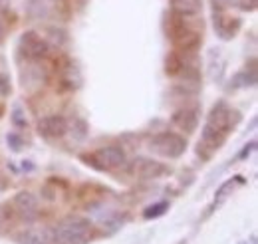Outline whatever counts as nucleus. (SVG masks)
<instances>
[{
	"instance_id": "nucleus-1",
	"label": "nucleus",
	"mask_w": 258,
	"mask_h": 244,
	"mask_svg": "<svg viewBox=\"0 0 258 244\" xmlns=\"http://www.w3.org/2000/svg\"><path fill=\"white\" fill-rule=\"evenodd\" d=\"M52 236L54 244H86L94 238V228L88 218L72 214L52 228Z\"/></svg>"
},
{
	"instance_id": "nucleus-2",
	"label": "nucleus",
	"mask_w": 258,
	"mask_h": 244,
	"mask_svg": "<svg viewBox=\"0 0 258 244\" xmlns=\"http://www.w3.org/2000/svg\"><path fill=\"white\" fill-rule=\"evenodd\" d=\"M149 149L165 159H179L187 149V139L179 133L163 131L149 139Z\"/></svg>"
},
{
	"instance_id": "nucleus-3",
	"label": "nucleus",
	"mask_w": 258,
	"mask_h": 244,
	"mask_svg": "<svg viewBox=\"0 0 258 244\" xmlns=\"http://www.w3.org/2000/svg\"><path fill=\"white\" fill-rule=\"evenodd\" d=\"M82 161L92 163V167H96L99 171H109V169H119L127 163V155L121 147H101L92 155H82Z\"/></svg>"
},
{
	"instance_id": "nucleus-4",
	"label": "nucleus",
	"mask_w": 258,
	"mask_h": 244,
	"mask_svg": "<svg viewBox=\"0 0 258 244\" xmlns=\"http://www.w3.org/2000/svg\"><path fill=\"white\" fill-rule=\"evenodd\" d=\"M240 121V113L236 109H230L225 101H217L209 113V119H207V125L215 127L217 131L221 133H228L230 129H234Z\"/></svg>"
},
{
	"instance_id": "nucleus-5",
	"label": "nucleus",
	"mask_w": 258,
	"mask_h": 244,
	"mask_svg": "<svg viewBox=\"0 0 258 244\" xmlns=\"http://www.w3.org/2000/svg\"><path fill=\"white\" fill-rule=\"evenodd\" d=\"M50 46L46 44L44 36H40L38 32L28 30L20 36V42H18V52L26 58V60H42L46 54H48Z\"/></svg>"
},
{
	"instance_id": "nucleus-6",
	"label": "nucleus",
	"mask_w": 258,
	"mask_h": 244,
	"mask_svg": "<svg viewBox=\"0 0 258 244\" xmlns=\"http://www.w3.org/2000/svg\"><path fill=\"white\" fill-rule=\"evenodd\" d=\"M226 141V135L217 131L215 127L211 125H205L203 127V133H201V141L197 143V155L205 161H209L215 153L223 147V143Z\"/></svg>"
},
{
	"instance_id": "nucleus-7",
	"label": "nucleus",
	"mask_w": 258,
	"mask_h": 244,
	"mask_svg": "<svg viewBox=\"0 0 258 244\" xmlns=\"http://www.w3.org/2000/svg\"><path fill=\"white\" fill-rule=\"evenodd\" d=\"M131 175H135L137 179H143V181H151V179H159L163 175H167V167L159 161H153L147 157H137L131 165Z\"/></svg>"
},
{
	"instance_id": "nucleus-8",
	"label": "nucleus",
	"mask_w": 258,
	"mask_h": 244,
	"mask_svg": "<svg viewBox=\"0 0 258 244\" xmlns=\"http://www.w3.org/2000/svg\"><path fill=\"white\" fill-rule=\"evenodd\" d=\"M38 133L48 139H60L68 133V121L64 115H58V113L46 115L38 121Z\"/></svg>"
},
{
	"instance_id": "nucleus-9",
	"label": "nucleus",
	"mask_w": 258,
	"mask_h": 244,
	"mask_svg": "<svg viewBox=\"0 0 258 244\" xmlns=\"http://www.w3.org/2000/svg\"><path fill=\"white\" fill-rule=\"evenodd\" d=\"M16 244H54L52 236V228L48 226H30V228H22L16 236Z\"/></svg>"
},
{
	"instance_id": "nucleus-10",
	"label": "nucleus",
	"mask_w": 258,
	"mask_h": 244,
	"mask_svg": "<svg viewBox=\"0 0 258 244\" xmlns=\"http://www.w3.org/2000/svg\"><path fill=\"white\" fill-rule=\"evenodd\" d=\"M171 121H173L175 127H179L183 133H193L195 129L199 127V111L195 107H183V109L173 113Z\"/></svg>"
},
{
	"instance_id": "nucleus-11",
	"label": "nucleus",
	"mask_w": 258,
	"mask_h": 244,
	"mask_svg": "<svg viewBox=\"0 0 258 244\" xmlns=\"http://www.w3.org/2000/svg\"><path fill=\"white\" fill-rule=\"evenodd\" d=\"M215 30L223 40H230L236 32L240 30V20L238 18H230L225 16L223 12H215Z\"/></svg>"
},
{
	"instance_id": "nucleus-12",
	"label": "nucleus",
	"mask_w": 258,
	"mask_h": 244,
	"mask_svg": "<svg viewBox=\"0 0 258 244\" xmlns=\"http://www.w3.org/2000/svg\"><path fill=\"white\" fill-rule=\"evenodd\" d=\"M14 207L18 209V213L22 214L24 218H34L36 211H38V199L28 191H20L14 197Z\"/></svg>"
},
{
	"instance_id": "nucleus-13",
	"label": "nucleus",
	"mask_w": 258,
	"mask_h": 244,
	"mask_svg": "<svg viewBox=\"0 0 258 244\" xmlns=\"http://www.w3.org/2000/svg\"><path fill=\"white\" fill-rule=\"evenodd\" d=\"M54 0H28L26 2V16L30 20H46L52 14Z\"/></svg>"
},
{
	"instance_id": "nucleus-14",
	"label": "nucleus",
	"mask_w": 258,
	"mask_h": 244,
	"mask_svg": "<svg viewBox=\"0 0 258 244\" xmlns=\"http://www.w3.org/2000/svg\"><path fill=\"white\" fill-rule=\"evenodd\" d=\"M173 42H175V46H177L183 54H189V52H195V50L199 48L201 38H199V34H195V32H191L189 28H187L183 34H179Z\"/></svg>"
},
{
	"instance_id": "nucleus-15",
	"label": "nucleus",
	"mask_w": 258,
	"mask_h": 244,
	"mask_svg": "<svg viewBox=\"0 0 258 244\" xmlns=\"http://www.w3.org/2000/svg\"><path fill=\"white\" fill-rule=\"evenodd\" d=\"M173 4V12L179 14V16H195L201 12L203 8V2L201 0H171Z\"/></svg>"
},
{
	"instance_id": "nucleus-16",
	"label": "nucleus",
	"mask_w": 258,
	"mask_h": 244,
	"mask_svg": "<svg viewBox=\"0 0 258 244\" xmlns=\"http://www.w3.org/2000/svg\"><path fill=\"white\" fill-rule=\"evenodd\" d=\"M244 183H246V181H244V177H240V175H236V177L225 181V183L219 187V191H217V199H215V205H213V207L223 205L226 199H228V195H232L236 187H242Z\"/></svg>"
},
{
	"instance_id": "nucleus-17",
	"label": "nucleus",
	"mask_w": 258,
	"mask_h": 244,
	"mask_svg": "<svg viewBox=\"0 0 258 244\" xmlns=\"http://www.w3.org/2000/svg\"><path fill=\"white\" fill-rule=\"evenodd\" d=\"M68 131L74 137V141H84L90 133V127L82 117H72V121L68 123Z\"/></svg>"
},
{
	"instance_id": "nucleus-18",
	"label": "nucleus",
	"mask_w": 258,
	"mask_h": 244,
	"mask_svg": "<svg viewBox=\"0 0 258 244\" xmlns=\"http://www.w3.org/2000/svg\"><path fill=\"white\" fill-rule=\"evenodd\" d=\"M183 66H185V62L181 58V54H179V52H171V54L167 56V60H165V72H167V76L175 78V76L181 74Z\"/></svg>"
},
{
	"instance_id": "nucleus-19",
	"label": "nucleus",
	"mask_w": 258,
	"mask_h": 244,
	"mask_svg": "<svg viewBox=\"0 0 258 244\" xmlns=\"http://www.w3.org/2000/svg\"><path fill=\"white\" fill-rule=\"evenodd\" d=\"M66 38H68V34H66L64 28H58V26H50V28H46V44L50 46V44H54V46H64L66 44Z\"/></svg>"
},
{
	"instance_id": "nucleus-20",
	"label": "nucleus",
	"mask_w": 258,
	"mask_h": 244,
	"mask_svg": "<svg viewBox=\"0 0 258 244\" xmlns=\"http://www.w3.org/2000/svg\"><path fill=\"white\" fill-rule=\"evenodd\" d=\"M167 209H169V203H167V201L155 203V205H151V207H147V209L143 211V218H147V220L159 218V216H163V214L167 213Z\"/></svg>"
},
{
	"instance_id": "nucleus-21",
	"label": "nucleus",
	"mask_w": 258,
	"mask_h": 244,
	"mask_svg": "<svg viewBox=\"0 0 258 244\" xmlns=\"http://www.w3.org/2000/svg\"><path fill=\"white\" fill-rule=\"evenodd\" d=\"M8 147L12 149V151H20L22 149V137L18 135V133H8Z\"/></svg>"
},
{
	"instance_id": "nucleus-22",
	"label": "nucleus",
	"mask_w": 258,
	"mask_h": 244,
	"mask_svg": "<svg viewBox=\"0 0 258 244\" xmlns=\"http://www.w3.org/2000/svg\"><path fill=\"white\" fill-rule=\"evenodd\" d=\"M12 123H14L16 127H26V125H28V121L24 119V113H22L20 107H14V109H12Z\"/></svg>"
},
{
	"instance_id": "nucleus-23",
	"label": "nucleus",
	"mask_w": 258,
	"mask_h": 244,
	"mask_svg": "<svg viewBox=\"0 0 258 244\" xmlns=\"http://www.w3.org/2000/svg\"><path fill=\"white\" fill-rule=\"evenodd\" d=\"M236 4H238L244 12H252V10H256L258 0H236Z\"/></svg>"
},
{
	"instance_id": "nucleus-24",
	"label": "nucleus",
	"mask_w": 258,
	"mask_h": 244,
	"mask_svg": "<svg viewBox=\"0 0 258 244\" xmlns=\"http://www.w3.org/2000/svg\"><path fill=\"white\" fill-rule=\"evenodd\" d=\"M10 93V80L6 76H0V95L6 97Z\"/></svg>"
},
{
	"instance_id": "nucleus-25",
	"label": "nucleus",
	"mask_w": 258,
	"mask_h": 244,
	"mask_svg": "<svg viewBox=\"0 0 258 244\" xmlns=\"http://www.w3.org/2000/svg\"><path fill=\"white\" fill-rule=\"evenodd\" d=\"M254 147H256V141H250L248 145H244V149L238 153V159H246V157H248L250 153L254 151Z\"/></svg>"
},
{
	"instance_id": "nucleus-26",
	"label": "nucleus",
	"mask_w": 258,
	"mask_h": 244,
	"mask_svg": "<svg viewBox=\"0 0 258 244\" xmlns=\"http://www.w3.org/2000/svg\"><path fill=\"white\" fill-rule=\"evenodd\" d=\"M234 0H213V4H215V8H219V10H223V8H226L228 4H232Z\"/></svg>"
},
{
	"instance_id": "nucleus-27",
	"label": "nucleus",
	"mask_w": 258,
	"mask_h": 244,
	"mask_svg": "<svg viewBox=\"0 0 258 244\" xmlns=\"http://www.w3.org/2000/svg\"><path fill=\"white\" fill-rule=\"evenodd\" d=\"M22 165H24V171H26V169H28V171H32V169H34V167H32V163H30V161H24Z\"/></svg>"
},
{
	"instance_id": "nucleus-28",
	"label": "nucleus",
	"mask_w": 258,
	"mask_h": 244,
	"mask_svg": "<svg viewBox=\"0 0 258 244\" xmlns=\"http://www.w3.org/2000/svg\"><path fill=\"white\" fill-rule=\"evenodd\" d=\"M10 0H0V10H4L6 8V4H8Z\"/></svg>"
}]
</instances>
